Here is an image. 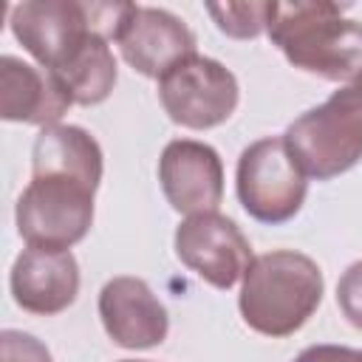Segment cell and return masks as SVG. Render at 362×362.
Instances as JSON below:
<instances>
[{
  "mask_svg": "<svg viewBox=\"0 0 362 362\" xmlns=\"http://www.w3.org/2000/svg\"><path fill=\"white\" fill-rule=\"evenodd\" d=\"M348 3H269L266 34L283 57L320 79L351 82L362 71V23L345 17Z\"/></svg>",
  "mask_w": 362,
  "mask_h": 362,
  "instance_id": "1",
  "label": "cell"
},
{
  "mask_svg": "<svg viewBox=\"0 0 362 362\" xmlns=\"http://www.w3.org/2000/svg\"><path fill=\"white\" fill-rule=\"evenodd\" d=\"M320 266L294 249L257 255L243 274L238 308L243 322L272 339L291 337L322 303Z\"/></svg>",
  "mask_w": 362,
  "mask_h": 362,
  "instance_id": "2",
  "label": "cell"
},
{
  "mask_svg": "<svg viewBox=\"0 0 362 362\" xmlns=\"http://www.w3.org/2000/svg\"><path fill=\"white\" fill-rule=\"evenodd\" d=\"M283 141L305 178L331 181L362 161V105L339 88L322 105L300 113Z\"/></svg>",
  "mask_w": 362,
  "mask_h": 362,
  "instance_id": "3",
  "label": "cell"
},
{
  "mask_svg": "<svg viewBox=\"0 0 362 362\" xmlns=\"http://www.w3.org/2000/svg\"><path fill=\"white\" fill-rule=\"evenodd\" d=\"M96 189L74 175H31L14 206L17 232L37 249H71L93 223Z\"/></svg>",
  "mask_w": 362,
  "mask_h": 362,
  "instance_id": "4",
  "label": "cell"
},
{
  "mask_svg": "<svg viewBox=\"0 0 362 362\" xmlns=\"http://www.w3.org/2000/svg\"><path fill=\"white\" fill-rule=\"evenodd\" d=\"M235 189L249 218L280 226L303 209L308 181L283 136H263L240 153Z\"/></svg>",
  "mask_w": 362,
  "mask_h": 362,
  "instance_id": "5",
  "label": "cell"
},
{
  "mask_svg": "<svg viewBox=\"0 0 362 362\" xmlns=\"http://www.w3.org/2000/svg\"><path fill=\"white\" fill-rule=\"evenodd\" d=\"M240 99L235 74L212 57L192 54L158 79V102L170 122L189 130L223 124Z\"/></svg>",
  "mask_w": 362,
  "mask_h": 362,
  "instance_id": "6",
  "label": "cell"
},
{
  "mask_svg": "<svg viewBox=\"0 0 362 362\" xmlns=\"http://www.w3.org/2000/svg\"><path fill=\"white\" fill-rule=\"evenodd\" d=\"M173 246L178 260L189 272L221 291H229L238 280H243L246 269L255 260L246 235L232 218L221 212L187 215L175 226Z\"/></svg>",
  "mask_w": 362,
  "mask_h": 362,
  "instance_id": "7",
  "label": "cell"
},
{
  "mask_svg": "<svg viewBox=\"0 0 362 362\" xmlns=\"http://www.w3.org/2000/svg\"><path fill=\"white\" fill-rule=\"evenodd\" d=\"M113 42L124 62L150 79H161L175 62L198 54L192 28L173 11L153 6H130Z\"/></svg>",
  "mask_w": 362,
  "mask_h": 362,
  "instance_id": "8",
  "label": "cell"
},
{
  "mask_svg": "<svg viewBox=\"0 0 362 362\" xmlns=\"http://www.w3.org/2000/svg\"><path fill=\"white\" fill-rule=\"evenodd\" d=\"M158 184L181 215L218 212L223 198V164L215 147L195 139H173L158 158Z\"/></svg>",
  "mask_w": 362,
  "mask_h": 362,
  "instance_id": "9",
  "label": "cell"
},
{
  "mask_svg": "<svg viewBox=\"0 0 362 362\" xmlns=\"http://www.w3.org/2000/svg\"><path fill=\"white\" fill-rule=\"evenodd\" d=\"M11 34L45 71H57L90 28L85 3L25 0L11 8Z\"/></svg>",
  "mask_w": 362,
  "mask_h": 362,
  "instance_id": "10",
  "label": "cell"
},
{
  "mask_svg": "<svg viewBox=\"0 0 362 362\" xmlns=\"http://www.w3.org/2000/svg\"><path fill=\"white\" fill-rule=\"evenodd\" d=\"M99 317L105 334L127 351L156 348L167 339L170 317L164 303L141 277L119 274L99 291Z\"/></svg>",
  "mask_w": 362,
  "mask_h": 362,
  "instance_id": "11",
  "label": "cell"
},
{
  "mask_svg": "<svg viewBox=\"0 0 362 362\" xmlns=\"http://www.w3.org/2000/svg\"><path fill=\"white\" fill-rule=\"evenodd\" d=\"M14 303L37 317L65 311L79 294V266L71 249L28 246L17 255L8 274Z\"/></svg>",
  "mask_w": 362,
  "mask_h": 362,
  "instance_id": "12",
  "label": "cell"
},
{
  "mask_svg": "<svg viewBox=\"0 0 362 362\" xmlns=\"http://www.w3.org/2000/svg\"><path fill=\"white\" fill-rule=\"evenodd\" d=\"M71 105V96L51 71L34 68L11 54L0 57V116L6 122L51 127L59 124Z\"/></svg>",
  "mask_w": 362,
  "mask_h": 362,
  "instance_id": "13",
  "label": "cell"
},
{
  "mask_svg": "<svg viewBox=\"0 0 362 362\" xmlns=\"http://www.w3.org/2000/svg\"><path fill=\"white\" fill-rule=\"evenodd\" d=\"M31 173L74 175L96 189L102 181V147L88 130L76 124L42 127L31 147Z\"/></svg>",
  "mask_w": 362,
  "mask_h": 362,
  "instance_id": "14",
  "label": "cell"
},
{
  "mask_svg": "<svg viewBox=\"0 0 362 362\" xmlns=\"http://www.w3.org/2000/svg\"><path fill=\"white\" fill-rule=\"evenodd\" d=\"M74 105H99L113 93L116 85V59L107 40L99 31H88L82 42L65 57V62L51 71Z\"/></svg>",
  "mask_w": 362,
  "mask_h": 362,
  "instance_id": "15",
  "label": "cell"
},
{
  "mask_svg": "<svg viewBox=\"0 0 362 362\" xmlns=\"http://www.w3.org/2000/svg\"><path fill=\"white\" fill-rule=\"evenodd\" d=\"M209 17L215 20L218 31L232 40H255L266 31L269 20V3H209Z\"/></svg>",
  "mask_w": 362,
  "mask_h": 362,
  "instance_id": "16",
  "label": "cell"
},
{
  "mask_svg": "<svg viewBox=\"0 0 362 362\" xmlns=\"http://www.w3.org/2000/svg\"><path fill=\"white\" fill-rule=\"evenodd\" d=\"M0 362H54L51 351L31 334L6 328L0 334Z\"/></svg>",
  "mask_w": 362,
  "mask_h": 362,
  "instance_id": "17",
  "label": "cell"
},
{
  "mask_svg": "<svg viewBox=\"0 0 362 362\" xmlns=\"http://www.w3.org/2000/svg\"><path fill=\"white\" fill-rule=\"evenodd\" d=\"M337 303L342 317L362 331V260L351 263L337 283Z\"/></svg>",
  "mask_w": 362,
  "mask_h": 362,
  "instance_id": "18",
  "label": "cell"
},
{
  "mask_svg": "<svg viewBox=\"0 0 362 362\" xmlns=\"http://www.w3.org/2000/svg\"><path fill=\"white\" fill-rule=\"evenodd\" d=\"M294 362H362V351L348 345H308Z\"/></svg>",
  "mask_w": 362,
  "mask_h": 362,
  "instance_id": "19",
  "label": "cell"
},
{
  "mask_svg": "<svg viewBox=\"0 0 362 362\" xmlns=\"http://www.w3.org/2000/svg\"><path fill=\"white\" fill-rule=\"evenodd\" d=\"M345 90H348V93H351V96H354V99L362 105V71H359V74H356V76H354V79L345 85Z\"/></svg>",
  "mask_w": 362,
  "mask_h": 362,
  "instance_id": "20",
  "label": "cell"
},
{
  "mask_svg": "<svg viewBox=\"0 0 362 362\" xmlns=\"http://www.w3.org/2000/svg\"><path fill=\"white\" fill-rule=\"evenodd\" d=\"M119 362H139V359H119Z\"/></svg>",
  "mask_w": 362,
  "mask_h": 362,
  "instance_id": "21",
  "label": "cell"
}]
</instances>
